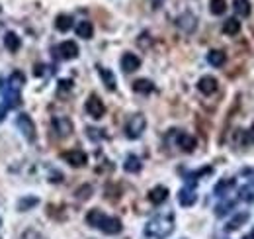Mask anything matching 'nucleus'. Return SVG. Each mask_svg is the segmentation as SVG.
<instances>
[{
    "mask_svg": "<svg viewBox=\"0 0 254 239\" xmlns=\"http://www.w3.org/2000/svg\"><path fill=\"white\" fill-rule=\"evenodd\" d=\"M139 67H141V59L135 53H123V57H121V69L125 73H133Z\"/></svg>",
    "mask_w": 254,
    "mask_h": 239,
    "instance_id": "nucleus-11",
    "label": "nucleus"
},
{
    "mask_svg": "<svg viewBox=\"0 0 254 239\" xmlns=\"http://www.w3.org/2000/svg\"><path fill=\"white\" fill-rule=\"evenodd\" d=\"M6 114H8V106L6 104H0V122H4Z\"/></svg>",
    "mask_w": 254,
    "mask_h": 239,
    "instance_id": "nucleus-36",
    "label": "nucleus"
},
{
    "mask_svg": "<svg viewBox=\"0 0 254 239\" xmlns=\"http://www.w3.org/2000/svg\"><path fill=\"white\" fill-rule=\"evenodd\" d=\"M45 69H47L45 65H36V71H34V75H36V77H43V75H45Z\"/></svg>",
    "mask_w": 254,
    "mask_h": 239,
    "instance_id": "nucleus-35",
    "label": "nucleus"
},
{
    "mask_svg": "<svg viewBox=\"0 0 254 239\" xmlns=\"http://www.w3.org/2000/svg\"><path fill=\"white\" fill-rule=\"evenodd\" d=\"M176 143H178V147H180L182 151H186V153H192V151L198 147L196 138L190 136V134H180V136L176 138Z\"/></svg>",
    "mask_w": 254,
    "mask_h": 239,
    "instance_id": "nucleus-12",
    "label": "nucleus"
},
{
    "mask_svg": "<svg viewBox=\"0 0 254 239\" xmlns=\"http://www.w3.org/2000/svg\"><path fill=\"white\" fill-rule=\"evenodd\" d=\"M24 82H26V77H24V73H22V71H14V73L10 75V79H8V88L20 90V88L24 86Z\"/></svg>",
    "mask_w": 254,
    "mask_h": 239,
    "instance_id": "nucleus-25",
    "label": "nucleus"
},
{
    "mask_svg": "<svg viewBox=\"0 0 254 239\" xmlns=\"http://www.w3.org/2000/svg\"><path fill=\"white\" fill-rule=\"evenodd\" d=\"M238 198L248 202V204H254V182H248L244 184L240 190H238Z\"/></svg>",
    "mask_w": 254,
    "mask_h": 239,
    "instance_id": "nucleus-26",
    "label": "nucleus"
},
{
    "mask_svg": "<svg viewBox=\"0 0 254 239\" xmlns=\"http://www.w3.org/2000/svg\"><path fill=\"white\" fill-rule=\"evenodd\" d=\"M244 239H254V231H252V233H248V235H244Z\"/></svg>",
    "mask_w": 254,
    "mask_h": 239,
    "instance_id": "nucleus-40",
    "label": "nucleus"
},
{
    "mask_svg": "<svg viewBox=\"0 0 254 239\" xmlns=\"http://www.w3.org/2000/svg\"><path fill=\"white\" fill-rule=\"evenodd\" d=\"M86 112H88V116H92L94 120H100V118H104V114H106V106H104V102H102L96 94H92V96L86 100Z\"/></svg>",
    "mask_w": 254,
    "mask_h": 239,
    "instance_id": "nucleus-6",
    "label": "nucleus"
},
{
    "mask_svg": "<svg viewBox=\"0 0 254 239\" xmlns=\"http://www.w3.org/2000/svg\"><path fill=\"white\" fill-rule=\"evenodd\" d=\"M76 36L82 38V40H90V38L94 36V26H92V22H88V20L78 22V24H76Z\"/></svg>",
    "mask_w": 254,
    "mask_h": 239,
    "instance_id": "nucleus-16",
    "label": "nucleus"
},
{
    "mask_svg": "<svg viewBox=\"0 0 254 239\" xmlns=\"http://www.w3.org/2000/svg\"><path fill=\"white\" fill-rule=\"evenodd\" d=\"M196 200H198V194H196V188L194 186H184L180 192H178V202H180V206H186V208H190V206H194L196 204Z\"/></svg>",
    "mask_w": 254,
    "mask_h": 239,
    "instance_id": "nucleus-10",
    "label": "nucleus"
},
{
    "mask_svg": "<svg viewBox=\"0 0 254 239\" xmlns=\"http://www.w3.org/2000/svg\"><path fill=\"white\" fill-rule=\"evenodd\" d=\"M233 10L240 18H248L252 12V4H250V0H233Z\"/></svg>",
    "mask_w": 254,
    "mask_h": 239,
    "instance_id": "nucleus-15",
    "label": "nucleus"
},
{
    "mask_svg": "<svg viewBox=\"0 0 254 239\" xmlns=\"http://www.w3.org/2000/svg\"><path fill=\"white\" fill-rule=\"evenodd\" d=\"M166 198H168V188H166V186H155V188L149 190V200H151L155 206L166 202Z\"/></svg>",
    "mask_w": 254,
    "mask_h": 239,
    "instance_id": "nucleus-13",
    "label": "nucleus"
},
{
    "mask_svg": "<svg viewBox=\"0 0 254 239\" xmlns=\"http://www.w3.org/2000/svg\"><path fill=\"white\" fill-rule=\"evenodd\" d=\"M49 180H51V182H63V175L55 171V173H51V179H49Z\"/></svg>",
    "mask_w": 254,
    "mask_h": 239,
    "instance_id": "nucleus-37",
    "label": "nucleus"
},
{
    "mask_svg": "<svg viewBox=\"0 0 254 239\" xmlns=\"http://www.w3.org/2000/svg\"><path fill=\"white\" fill-rule=\"evenodd\" d=\"M55 28L59 30V32H69L71 28H73V18L69 16V14H59L57 18H55Z\"/></svg>",
    "mask_w": 254,
    "mask_h": 239,
    "instance_id": "nucleus-23",
    "label": "nucleus"
},
{
    "mask_svg": "<svg viewBox=\"0 0 254 239\" xmlns=\"http://www.w3.org/2000/svg\"><path fill=\"white\" fill-rule=\"evenodd\" d=\"M37 204H39V198H36V196H26V198L18 200V210H20V212H26V210H30V208H34V206H37Z\"/></svg>",
    "mask_w": 254,
    "mask_h": 239,
    "instance_id": "nucleus-31",
    "label": "nucleus"
},
{
    "mask_svg": "<svg viewBox=\"0 0 254 239\" xmlns=\"http://www.w3.org/2000/svg\"><path fill=\"white\" fill-rule=\"evenodd\" d=\"M254 139V126L250 128V132H248V136H246V141H252Z\"/></svg>",
    "mask_w": 254,
    "mask_h": 239,
    "instance_id": "nucleus-38",
    "label": "nucleus"
},
{
    "mask_svg": "<svg viewBox=\"0 0 254 239\" xmlns=\"http://www.w3.org/2000/svg\"><path fill=\"white\" fill-rule=\"evenodd\" d=\"M16 124H18L20 132L24 134V138H26L28 141H34V139H36V124H34V120H32L28 114H18Z\"/></svg>",
    "mask_w": 254,
    "mask_h": 239,
    "instance_id": "nucleus-4",
    "label": "nucleus"
},
{
    "mask_svg": "<svg viewBox=\"0 0 254 239\" xmlns=\"http://www.w3.org/2000/svg\"><path fill=\"white\" fill-rule=\"evenodd\" d=\"M53 128H55L57 134L63 136V138H67V136L73 134V122H71L67 116H57V118H53Z\"/></svg>",
    "mask_w": 254,
    "mask_h": 239,
    "instance_id": "nucleus-8",
    "label": "nucleus"
},
{
    "mask_svg": "<svg viewBox=\"0 0 254 239\" xmlns=\"http://www.w3.org/2000/svg\"><path fill=\"white\" fill-rule=\"evenodd\" d=\"M20 239H45V237L36 229H28V231H24V235Z\"/></svg>",
    "mask_w": 254,
    "mask_h": 239,
    "instance_id": "nucleus-32",
    "label": "nucleus"
},
{
    "mask_svg": "<svg viewBox=\"0 0 254 239\" xmlns=\"http://www.w3.org/2000/svg\"><path fill=\"white\" fill-rule=\"evenodd\" d=\"M242 175H254V171L252 169H242Z\"/></svg>",
    "mask_w": 254,
    "mask_h": 239,
    "instance_id": "nucleus-39",
    "label": "nucleus"
},
{
    "mask_svg": "<svg viewBox=\"0 0 254 239\" xmlns=\"http://www.w3.org/2000/svg\"><path fill=\"white\" fill-rule=\"evenodd\" d=\"M86 223L88 225H92V227H96V229H100V231H104V233H108V235H115V233H119L121 231V219H117V218H111V216H106L102 210H98V208H94V210H90L88 214H86Z\"/></svg>",
    "mask_w": 254,
    "mask_h": 239,
    "instance_id": "nucleus-1",
    "label": "nucleus"
},
{
    "mask_svg": "<svg viewBox=\"0 0 254 239\" xmlns=\"http://www.w3.org/2000/svg\"><path fill=\"white\" fill-rule=\"evenodd\" d=\"M225 61H227V55H225V51H221V49H213V51L207 53V63L213 65V67H223Z\"/></svg>",
    "mask_w": 254,
    "mask_h": 239,
    "instance_id": "nucleus-18",
    "label": "nucleus"
},
{
    "mask_svg": "<svg viewBox=\"0 0 254 239\" xmlns=\"http://www.w3.org/2000/svg\"><path fill=\"white\" fill-rule=\"evenodd\" d=\"M90 192H92V186H82L76 194H78V198H88V196H90Z\"/></svg>",
    "mask_w": 254,
    "mask_h": 239,
    "instance_id": "nucleus-33",
    "label": "nucleus"
},
{
    "mask_svg": "<svg viewBox=\"0 0 254 239\" xmlns=\"http://www.w3.org/2000/svg\"><path fill=\"white\" fill-rule=\"evenodd\" d=\"M147 128V118L143 114H133L125 124V136L129 139H139Z\"/></svg>",
    "mask_w": 254,
    "mask_h": 239,
    "instance_id": "nucleus-3",
    "label": "nucleus"
},
{
    "mask_svg": "<svg viewBox=\"0 0 254 239\" xmlns=\"http://www.w3.org/2000/svg\"><path fill=\"white\" fill-rule=\"evenodd\" d=\"M98 73H100V79L104 80V84H106V88L108 90H115V77H113V73L109 71V69H106V67H100L98 65Z\"/></svg>",
    "mask_w": 254,
    "mask_h": 239,
    "instance_id": "nucleus-17",
    "label": "nucleus"
},
{
    "mask_svg": "<svg viewBox=\"0 0 254 239\" xmlns=\"http://www.w3.org/2000/svg\"><path fill=\"white\" fill-rule=\"evenodd\" d=\"M4 45L8 47V51L16 53V51L20 49V45H22V40L18 38V34H14V32H8V34L4 36Z\"/></svg>",
    "mask_w": 254,
    "mask_h": 239,
    "instance_id": "nucleus-21",
    "label": "nucleus"
},
{
    "mask_svg": "<svg viewBox=\"0 0 254 239\" xmlns=\"http://www.w3.org/2000/svg\"><path fill=\"white\" fill-rule=\"evenodd\" d=\"M20 102H22L20 90L8 88V90H6V106H8V108H16V106H20Z\"/></svg>",
    "mask_w": 254,
    "mask_h": 239,
    "instance_id": "nucleus-29",
    "label": "nucleus"
},
{
    "mask_svg": "<svg viewBox=\"0 0 254 239\" xmlns=\"http://www.w3.org/2000/svg\"><path fill=\"white\" fill-rule=\"evenodd\" d=\"M178 26H180L182 30H186V32H192V30L196 28V18H194L190 12H186V14H182V16L178 18Z\"/></svg>",
    "mask_w": 254,
    "mask_h": 239,
    "instance_id": "nucleus-27",
    "label": "nucleus"
},
{
    "mask_svg": "<svg viewBox=\"0 0 254 239\" xmlns=\"http://www.w3.org/2000/svg\"><path fill=\"white\" fill-rule=\"evenodd\" d=\"M235 206H236V202H235V200H225V202L217 204V208H215V216H217V218H223V216H225V214H229Z\"/></svg>",
    "mask_w": 254,
    "mask_h": 239,
    "instance_id": "nucleus-30",
    "label": "nucleus"
},
{
    "mask_svg": "<svg viewBox=\"0 0 254 239\" xmlns=\"http://www.w3.org/2000/svg\"><path fill=\"white\" fill-rule=\"evenodd\" d=\"M235 179H221L217 184H215V196H225L233 186H235Z\"/></svg>",
    "mask_w": 254,
    "mask_h": 239,
    "instance_id": "nucleus-24",
    "label": "nucleus"
},
{
    "mask_svg": "<svg viewBox=\"0 0 254 239\" xmlns=\"http://www.w3.org/2000/svg\"><path fill=\"white\" fill-rule=\"evenodd\" d=\"M217 86H219L217 79H215V77H209V75H205V77H201V79L198 80V90H200L201 94H205V96H211L213 92H217Z\"/></svg>",
    "mask_w": 254,
    "mask_h": 239,
    "instance_id": "nucleus-7",
    "label": "nucleus"
},
{
    "mask_svg": "<svg viewBox=\"0 0 254 239\" xmlns=\"http://www.w3.org/2000/svg\"><path fill=\"white\" fill-rule=\"evenodd\" d=\"M209 12L213 16H223L227 12V2L225 0H209Z\"/></svg>",
    "mask_w": 254,
    "mask_h": 239,
    "instance_id": "nucleus-28",
    "label": "nucleus"
},
{
    "mask_svg": "<svg viewBox=\"0 0 254 239\" xmlns=\"http://www.w3.org/2000/svg\"><path fill=\"white\" fill-rule=\"evenodd\" d=\"M57 53L61 59H76L78 57V45L76 41H63L59 47H57Z\"/></svg>",
    "mask_w": 254,
    "mask_h": 239,
    "instance_id": "nucleus-9",
    "label": "nucleus"
},
{
    "mask_svg": "<svg viewBox=\"0 0 254 239\" xmlns=\"http://www.w3.org/2000/svg\"><path fill=\"white\" fill-rule=\"evenodd\" d=\"M61 159L67 161L71 167H84L88 163V155L82 151V149H71V151H65L61 153Z\"/></svg>",
    "mask_w": 254,
    "mask_h": 239,
    "instance_id": "nucleus-5",
    "label": "nucleus"
},
{
    "mask_svg": "<svg viewBox=\"0 0 254 239\" xmlns=\"http://www.w3.org/2000/svg\"><path fill=\"white\" fill-rule=\"evenodd\" d=\"M240 32V22L236 20V18H229V20H225L223 22V34L225 36H236Z\"/></svg>",
    "mask_w": 254,
    "mask_h": 239,
    "instance_id": "nucleus-20",
    "label": "nucleus"
},
{
    "mask_svg": "<svg viewBox=\"0 0 254 239\" xmlns=\"http://www.w3.org/2000/svg\"><path fill=\"white\" fill-rule=\"evenodd\" d=\"M248 218H250V214L248 212H238L231 221H227V225H225V231H236V229H240L246 221H248Z\"/></svg>",
    "mask_w": 254,
    "mask_h": 239,
    "instance_id": "nucleus-14",
    "label": "nucleus"
},
{
    "mask_svg": "<svg viewBox=\"0 0 254 239\" xmlns=\"http://www.w3.org/2000/svg\"><path fill=\"white\" fill-rule=\"evenodd\" d=\"M133 90L139 92V94H151L155 90V84L149 80V79H137L133 82Z\"/></svg>",
    "mask_w": 254,
    "mask_h": 239,
    "instance_id": "nucleus-19",
    "label": "nucleus"
},
{
    "mask_svg": "<svg viewBox=\"0 0 254 239\" xmlns=\"http://www.w3.org/2000/svg\"><path fill=\"white\" fill-rule=\"evenodd\" d=\"M59 88H61V90H69V88H73V80H69V79H63V80L59 82Z\"/></svg>",
    "mask_w": 254,
    "mask_h": 239,
    "instance_id": "nucleus-34",
    "label": "nucleus"
},
{
    "mask_svg": "<svg viewBox=\"0 0 254 239\" xmlns=\"http://www.w3.org/2000/svg\"><path fill=\"white\" fill-rule=\"evenodd\" d=\"M141 159L137 157V155H129L125 159V163H123V169L127 171V173H139L141 171Z\"/></svg>",
    "mask_w": 254,
    "mask_h": 239,
    "instance_id": "nucleus-22",
    "label": "nucleus"
},
{
    "mask_svg": "<svg viewBox=\"0 0 254 239\" xmlns=\"http://www.w3.org/2000/svg\"><path fill=\"white\" fill-rule=\"evenodd\" d=\"M0 88H2V77H0Z\"/></svg>",
    "mask_w": 254,
    "mask_h": 239,
    "instance_id": "nucleus-41",
    "label": "nucleus"
},
{
    "mask_svg": "<svg viewBox=\"0 0 254 239\" xmlns=\"http://www.w3.org/2000/svg\"><path fill=\"white\" fill-rule=\"evenodd\" d=\"M174 231V214H159L153 219L147 221L145 225V235L155 237V239H164Z\"/></svg>",
    "mask_w": 254,
    "mask_h": 239,
    "instance_id": "nucleus-2",
    "label": "nucleus"
}]
</instances>
